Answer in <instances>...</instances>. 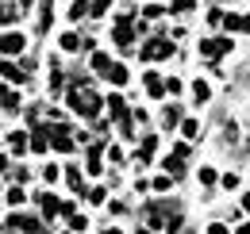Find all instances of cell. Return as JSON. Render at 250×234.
<instances>
[{"label": "cell", "mask_w": 250, "mask_h": 234, "mask_svg": "<svg viewBox=\"0 0 250 234\" xmlns=\"http://www.w3.org/2000/svg\"><path fill=\"white\" fill-rule=\"evenodd\" d=\"M192 96H196V104H204V100L212 96V88L204 85V81H196V85H192Z\"/></svg>", "instance_id": "24"}, {"label": "cell", "mask_w": 250, "mask_h": 234, "mask_svg": "<svg viewBox=\"0 0 250 234\" xmlns=\"http://www.w3.org/2000/svg\"><path fill=\"white\" fill-rule=\"evenodd\" d=\"M46 146H54L50 127H35V131H31V150H35V154H46Z\"/></svg>", "instance_id": "10"}, {"label": "cell", "mask_w": 250, "mask_h": 234, "mask_svg": "<svg viewBox=\"0 0 250 234\" xmlns=\"http://www.w3.org/2000/svg\"><path fill=\"white\" fill-rule=\"evenodd\" d=\"M181 135H185V138H196V135H200V123H196V119H181Z\"/></svg>", "instance_id": "22"}, {"label": "cell", "mask_w": 250, "mask_h": 234, "mask_svg": "<svg viewBox=\"0 0 250 234\" xmlns=\"http://www.w3.org/2000/svg\"><path fill=\"white\" fill-rule=\"evenodd\" d=\"M85 16H93V0H73V4H69V20L77 23V20H85Z\"/></svg>", "instance_id": "13"}, {"label": "cell", "mask_w": 250, "mask_h": 234, "mask_svg": "<svg viewBox=\"0 0 250 234\" xmlns=\"http://www.w3.org/2000/svg\"><path fill=\"white\" fill-rule=\"evenodd\" d=\"M108 8H112V0H93V16H104Z\"/></svg>", "instance_id": "31"}, {"label": "cell", "mask_w": 250, "mask_h": 234, "mask_svg": "<svg viewBox=\"0 0 250 234\" xmlns=\"http://www.w3.org/2000/svg\"><path fill=\"white\" fill-rule=\"evenodd\" d=\"M227 50H231V39H200V54L208 61H219Z\"/></svg>", "instance_id": "4"}, {"label": "cell", "mask_w": 250, "mask_h": 234, "mask_svg": "<svg viewBox=\"0 0 250 234\" xmlns=\"http://www.w3.org/2000/svg\"><path fill=\"white\" fill-rule=\"evenodd\" d=\"M39 207H42L46 223H50V219H54V215L62 211V204H58V196H54V192H42V196H39Z\"/></svg>", "instance_id": "11"}, {"label": "cell", "mask_w": 250, "mask_h": 234, "mask_svg": "<svg viewBox=\"0 0 250 234\" xmlns=\"http://www.w3.org/2000/svg\"><path fill=\"white\" fill-rule=\"evenodd\" d=\"M85 227H89V219H85V215H73V219H69V231H85Z\"/></svg>", "instance_id": "27"}, {"label": "cell", "mask_w": 250, "mask_h": 234, "mask_svg": "<svg viewBox=\"0 0 250 234\" xmlns=\"http://www.w3.org/2000/svg\"><path fill=\"white\" fill-rule=\"evenodd\" d=\"M139 234H154V231H139Z\"/></svg>", "instance_id": "39"}, {"label": "cell", "mask_w": 250, "mask_h": 234, "mask_svg": "<svg viewBox=\"0 0 250 234\" xmlns=\"http://www.w3.org/2000/svg\"><path fill=\"white\" fill-rule=\"evenodd\" d=\"M243 211H247V215H250V192H247V196H243Z\"/></svg>", "instance_id": "35"}, {"label": "cell", "mask_w": 250, "mask_h": 234, "mask_svg": "<svg viewBox=\"0 0 250 234\" xmlns=\"http://www.w3.org/2000/svg\"><path fill=\"white\" fill-rule=\"evenodd\" d=\"M108 81H112V85H127V65L112 61V69H108Z\"/></svg>", "instance_id": "21"}, {"label": "cell", "mask_w": 250, "mask_h": 234, "mask_svg": "<svg viewBox=\"0 0 250 234\" xmlns=\"http://www.w3.org/2000/svg\"><path fill=\"white\" fill-rule=\"evenodd\" d=\"M154 192H169V176H158V180H154Z\"/></svg>", "instance_id": "32"}, {"label": "cell", "mask_w": 250, "mask_h": 234, "mask_svg": "<svg viewBox=\"0 0 250 234\" xmlns=\"http://www.w3.org/2000/svg\"><path fill=\"white\" fill-rule=\"evenodd\" d=\"M85 196H89V204H104V188H89Z\"/></svg>", "instance_id": "30"}, {"label": "cell", "mask_w": 250, "mask_h": 234, "mask_svg": "<svg viewBox=\"0 0 250 234\" xmlns=\"http://www.w3.org/2000/svg\"><path fill=\"white\" fill-rule=\"evenodd\" d=\"M4 112H20V96H16L12 88L4 92Z\"/></svg>", "instance_id": "25"}, {"label": "cell", "mask_w": 250, "mask_h": 234, "mask_svg": "<svg viewBox=\"0 0 250 234\" xmlns=\"http://www.w3.org/2000/svg\"><path fill=\"white\" fill-rule=\"evenodd\" d=\"M162 12H166V8H162V4H146V8H143V16H146V20H158V16H162Z\"/></svg>", "instance_id": "29"}, {"label": "cell", "mask_w": 250, "mask_h": 234, "mask_svg": "<svg viewBox=\"0 0 250 234\" xmlns=\"http://www.w3.org/2000/svg\"><path fill=\"white\" fill-rule=\"evenodd\" d=\"M27 146H31V138H27V131H12V135H8V150H16V154H23Z\"/></svg>", "instance_id": "15"}, {"label": "cell", "mask_w": 250, "mask_h": 234, "mask_svg": "<svg viewBox=\"0 0 250 234\" xmlns=\"http://www.w3.org/2000/svg\"><path fill=\"white\" fill-rule=\"evenodd\" d=\"M0 46H4V58H12V54H20V50L27 46V39H23L20 31H4V42H0Z\"/></svg>", "instance_id": "8"}, {"label": "cell", "mask_w": 250, "mask_h": 234, "mask_svg": "<svg viewBox=\"0 0 250 234\" xmlns=\"http://www.w3.org/2000/svg\"><path fill=\"white\" fill-rule=\"evenodd\" d=\"M4 200H8V204H12V207H20V204H23V200H27V192H23L20 184H8V192H4Z\"/></svg>", "instance_id": "20"}, {"label": "cell", "mask_w": 250, "mask_h": 234, "mask_svg": "<svg viewBox=\"0 0 250 234\" xmlns=\"http://www.w3.org/2000/svg\"><path fill=\"white\" fill-rule=\"evenodd\" d=\"M154 150H158V138H154V135H146V138H143V146H139V157H135V161H150V157H154Z\"/></svg>", "instance_id": "17"}, {"label": "cell", "mask_w": 250, "mask_h": 234, "mask_svg": "<svg viewBox=\"0 0 250 234\" xmlns=\"http://www.w3.org/2000/svg\"><path fill=\"white\" fill-rule=\"evenodd\" d=\"M65 180H69V188H73V192H81V196L89 192V188H85V180H81V169H77V165H65Z\"/></svg>", "instance_id": "14"}, {"label": "cell", "mask_w": 250, "mask_h": 234, "mask_svg": "<svg viewBox=\"0 0 250 234\" xmlns=\"http://www.w3.org/2000/svg\"><path fill=\"white\" fill-rule=\"evenodd\" d=\"M243 20H247V16H235V12H231V16H223V27L227 31H243Z\"/></svg>", "instance_id": "23"}, {"label": "cell", "mask_w": 250, "mask_h": 234, "mask_svg": "<svg viewBox=\"0 0 250 234\" xmlns=\"http://www.w3.org/2000/svg\"><path fill=\"white\" fill-rule=\"evenodd\" d=\"M143 219H146L150 227H166V231H177V227H181V215L169 211V204H150L143 211Z\"/></svg>", "instance_id": "2"}, {"label": "cell", "mask_w": 250, "mask_h": 234, "mask_svg": "<svg viewBox=\"0 0 250 234\" xmlns=\"http://www.w3.org/2000/svg\"><path fill=\"white\" fill-rule=\"evenodd\" d=\"M4 81H8V85H12V81H16V85H23V81H27V73H23V69H16L12 58H8V61H4Z\"/></svg>", "instance_id": "18"}, {"label": "cell", "mask_w": 250, "mask_h": 234, "mask_svg": "<svg viewBox=\"0 0 250 234\" xmlns=\"http://www.w3.org/2000/svg\"><path fill=\"white\" fill-rule=\"evenodd\" d=\"M243 31H247V35H250V16H247V20H243Z\"/></svg>", "instance_id": "37"}, {"label": "cell", "mask_w": 250, "mask_h": 234, "mask_svg": "<svg viewBox=\"0 0 250 234\" xmlns=\"http://www.w3.org/2000/svg\"><path fill=\"white\" fill-rule=\"evenodd\" d=\"M69 234H77V231H69Z\"/></svg>", "instance_id": "40"}, {"label": "cell", "mask_w": 250, "mask_h": 234, "mask_svg": "<svg viewBox=\"0 0 250 234\" xmlns=\"http://www.w3.org/2000/svg\"><path fill=\"white\" fill-rule=\"evenodd\" d=\"M143 81H146V92H150V96H154V100H162V96H166V92H169V88H166V81H162V77H158V73H146V77H143Z\"/></svg>", "instance_id": "12"}, {"label": "cell", "mask_w": 250, "mask_h": 234, "mask_svg": "<svg viewBox=\"0 0 250 234\" xmlns=\"http://www.w3.org/2000/svg\"><path fill=\"white\" fill-rule=\"evenodd\" d=\"M104 234H120V231H104Z\"/></svg>", "instance_id": "38"}, {"label": "cell", "mask_w": 250, "mask_h": 234, "mask_svg": "<svg viewBox=\"0 0 250 234\" xmlns=\"http://www.w3.org/2000/svg\"><path fill=\"white\" fill-rule=\"evenodd\" d=\"M188 8H196V0H173L169 4V12H188Z\"/></svg>", "instance_id": "28"}, {"label": "cell", "mask_w": 250, "mask_h": 234, "mask_svg": "<svg viewBox=\"0 0 250 234\" xmlns=\"http://www.w3.org/2000/svg\"><path fill=\"white\" fill-rule=\"evenodd\" d=\"M50 138H54V150H62V154L73 150V135H69V127H62V123L50 127Z\"/></svg>", "instance_id": "7"}, {"label": "cell", "mask_w": 250, "mask_h": 234, "mask_svg": "<svg viewBox=\"0 0 250 234\" xmlns=\"http://www.w3.org/2000/svg\"><path fill=\"white\" fill-rule=\"evenodd\" d=\"M93 69L100 73V77H108V69H112V58H108L104 50H93Z\"/></svg>", "instance_id": "19"}, {"label": "cell", "mask_w": 250, "mask_h": 234, "mask_svg": "<svg viewBox=\"0 0 250 234\" xmlns=\"http://www.w3.org/2000/svg\"><path fill=\"white\" fill-rule=\"evenodd\" d=\"M208 234H227V223H212V227H208Z\"/></svg>", "instance_id": "34"}, {"label": "cell", "mask_w": 250, "mask_h": 234, "mask_svg": "<svg viewBox=\"0 0 250 234\" xmlns=\"http://www.w3.org/2000/svg\"><path fill=\"white\" fill-rule=\"evenodd\" d=\"M112 39H116L120 46H131V39H135V20H131V16H120V20H116V31H112Z\"/></svg>", "instance_id": "5"}, {"label": "cell", "mask_w": 250, "mask_h": 234, "mask_svg": "<svg viewBox=\"0 0 250 234\" xmlns=\"http://www.w3.org/2000/svg\"><path fill=\"white\" fill-rule=\"evenodd\" d=\"M65 104H69V112H73V116L96 119V116H100V108H104V96L93 88V81L73 77V81H69V92H65Z\"/></svg>", "instance_id": "1"}, {"label": "cell", "mask_w": 250, "mask_h": 234, "mask_svg": "<svg viewBox=\"0 0 250 234\" xmlns=\"http://www.w3.org/2000/svg\"><path fill=\"white\" fill-rule=\"evenodd\" d=\"M81 46H85V39H81L77 31H65L62 35V50L65 54H73V50H81Z\"/></svg>", "instance_id": "16"}, {"label": "cell", "mask_w": 250, "mask_h": 234, "mask_svg": "<svg viewBox=\"0 0 250 234\" xmlns=\"http://www.w3.org/2000/svg\"><path fill=\"white\" fill-rule=\"evenodd\" d=\"M166 127H177V123H181V112H177V108H173V104H169V108H166Z\"/></svg>", "instance_id": "26"}, {"label": "cell", "mask_w": 250, "mask_h": 234, "mask_svg": "<svg viewBox=\"0 0 250 234\" xmlns=\"http://www.w3.org/2000/svg\"><path fill=\"white\" fill-rule=\"evenodd\" d=\"M173 54V42L166 39V35H154L150 42H143V58L146 61H158V58H169Z\"/></svg>", "instance_id": "3"}, {"label": "cell", "mask_w": 250, "mask_h": 234, "mask_svg": "<svg viewBox=\"0 0 250 234\" xmlns=\"http://www.w3.org/2000/svg\"><path fill=\"white\" fill-rule=\"evenodd\" d=\"M200 180L204 184H216V169H200Z\"/></svg>", "instance_id": "33"}, {"label": "cell", "mask_w": 250, "mask_h": 234, "mask_svg": "<svg viewBox=\"0 0 250 234\" xmlns=\"http://www.w3.org/2000/svg\"><path fill=\"white\" fill-rule=\"evenodd\" d=\"M104 104H108V116L116 119V123H124V119H131V112H127V104H124V96H120V92H112V96H108Z\"/></svg>", "instance_id": "9"}, {"label": "cell", "mask_w": 250, "mask_h": 234, "mask_svg": "<svg viewBox=\"0 0 250 234\" xmlns=\"http://www.w3.org/2000/svg\"><path fill=\"white\" fill-rule=\"evenodd\" d=\"M239 234H250V223H239Z\"/></svg>", "instance_id": "36"}, {"label": "cell", "mask_w": 250, "mask_h": 234, "mask_svg": "<svg viewBox=\"0 0 250 234\" xmlns=\"http://www.w3.org/2000/svg\"><path fill=\"white\" fill-rule=\"evenodd\" d=\"M8 231H20V234H39V219H31V215H8Z\"/></svg>", "instance_id": "6"}]
</instances>
